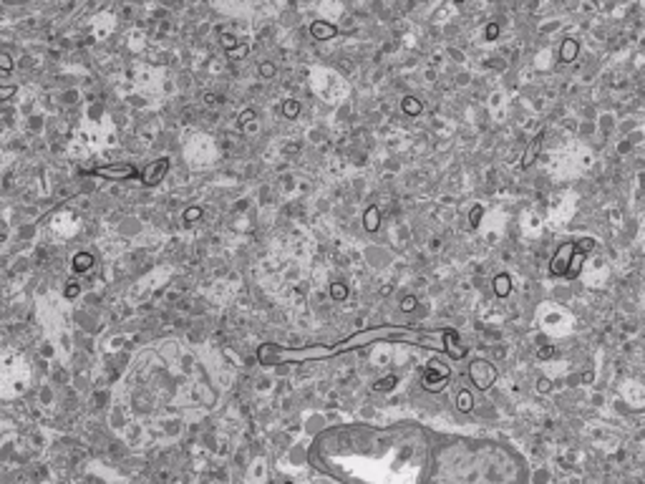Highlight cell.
Here are the masks:
<instances>
[{
	"label": "cell",
	"mask_w": 645,
	"mask_h": 484,
	"mask_svg": "<svg viewBox=\"0 0 645 484\" xmlns=\"http://www.w3.org/2000/svg\"><path fill=\"white\" fill-rule=\"evenodd\" d=\"M333 348L330 346H310V348H283V346H272L265 343L257 350V361L262 366H272V363H300V361H320V358H330Z\"/></svg>",
	"instance_id": "obj_1"
},
{
	"label": "cell",
	"mask_w": 645,
	"mask_h": 484,
	"mask_svg": "<svg viewBox=\"0 0 645 484\" xmlns=\"http://www.w3.org/2000/svg\"><path fill=\"white\" fill-rule=\"evenodd\" d=\"M449 376H451L449 366H441L438 361H431L426 373H423V378H421V386L429 393H438V391H444L449 386Z\"/></svg>",
	"instance_id": "obj_2"
},
{
	"label": "cell",
	"mask_w": 645,
	"mask_h": 484,
	"mask_svg": "<svg viewBox=\"0 0 645 484\" xmlns=\"http://www.w3.org/2000/svg\"><path fill=\"white\" fill-rule=\"evenodd\" d=\"M469 378H472V384L479 388V391H487L494 381H496V368L489 363V361H484V358H476L469 363Z\"/></svg>",
	"instance_id": "obj_3"
},
{
	"label": "cell",
	"mask_w": 645,
	"mask_h": 484,
	"mask_svg": "<svg viewBox=\"0 0 645 484\" xmlns=\"http://www.w3.org/2000/svg\"><path fill=\"white\" fill-rule=\"evenodd\" d=\"M575 255H577V242H565L560 250L554 252V257L550 262V272L552 275H567V268H569V262H572Z\"/></svg>",
	"instance_id": "obj_4"
},
{
	"label": "cell",
	"mask_w": 645,
	"mask_h": 484,
	"mask_svg": "<svg viewBox=\"0 0 645 484\" xmlns=\"http://www.w3.org/2000/svg\"><path fill=\"white\" fill-rule=\"evenodd\" d=\"M91 174H96V177H106V179H116V182L141 177L134 164H124V167H96V169H91Z\"/></svg>",
	"instance_id": "obj_5"
},
{
	"label": "cell",
	"mask_w": 645,
	"mask_h": 484,
	"mask_svg": "<svg viewBox=\"0 0 645 484\" xmlns=\"http://www.w3.org/2000/svg\"><path fill=\"white\" fill-rule=\"evenodd\" d=\"M167 169H169V159H156V161H152L149 167H146L144 172H141V184H146V187H154V184H159L161 179H164V174H167Z\"/></svg>",
	"instance_id": "obj_6"
},
{
	"label": "cell",
	"mask_w": 645,
	"mask_h": 484,
	"mask_svg": "<svg viewBox=\"0 0 645 484\" xmlns=\"http://www.w3.org/2000/svg\"><path fill=\"white\" fill-rule=\"evenodd\" d=\"M441 338H444V350H446V353H449L454 361L464 358L466 348H464V343H461V338H459V333H456V330H454V328L441 330Z\"/></svg>",
	"instance_id": "obj_7"
},
{
	"label": "cell",
	"mask_w": 645,
	"mask_h": 484,
	"mask_svg": "<svg viewBox=\"0 0 645 484\" xmlns=\"http://www.w3.org/2000/svg\"><path fill=\"white\" fill-rule=\"evenodd\" d=\"M310 36L315 40H330V38L338 36V28H335L333 23H328V20H313L310 23Z\"/></svg>",
	"instance_id": "obj_8"
},
{
	"label": "cell",
	"mask_w": 645,
	"mask_h": 484,
	"mask_svg": "<svg viewBox=\"0 0 645 484\" xmlns=\"http://www.w3.org/2000/svg\"><path fill=\"white\" fill-rule=\"evenodd\" d=\"M542 139H545V131H539V134L530 141V146H527L524 149V154H522V159H519V167L522 169H527L532 164V161L537 159V154H539V146H542Z\"/></svg>",
	"instance_id": "obj_9"
},
{
	"label": "cell",
	"mask_w": 645,
	"mask_h": 484,
	"mask_svg": "<svg viewBox=\"0 0 645 484\" xmlns=\"http://www.w3.org/2000/svg\"><path fill=\"white\" fill-rule=\"evenodd\" d=\"M580 53V43L575 38H565L562 46H560V61L562 63H572Z\"/></svg>",
	"instance_id": "obj_10"
},
{
	"label": "cell",
	"mask_w": 645,
	"mask_h": 484,
	"mask_svg": "<svg viewBox=\"0 0 645 484\" xmlns=\"http://www.w3.org/2000/svg\"><path fill=\"white\" fill-rule=\"evenodd\" d=\"M363 227L368 232H376L380 227V210L376 207V204H371V207L363 212Z\"/></svg>",
	"instance_id": "obj_11"
},
{
	"label": "cell",
	"mask_w": 645,
	"mask_h": 484,
	"mask_svg": "<svg viewBox=\"0 0 645 484\" xmlns=\"http://www.w3.org/2000/svg\"><path fill=\"white\" fill-rule=\"evenodd\" d=\"M494 292L499 298H507L509 292H512V277L507 272H499V275L494 277Z\"/></svg>",
	"instance_id": "obj_12"
},
{
	"label": "cell",
	"mask_w": 645,
	"mask_h": 484,
	"mask_svg": "<svg viewBox=\"0 0 645 484\" xmlns=\"http://www.w3.org/2000/svg\"><path fill=\"white\" fill-rule=\"evenodd\" d=\"M91 268H94L91 252H78L76 257H73V270H76V272H89Z\"/></svg>",
	"instance_id": "obj_13"
},
{
	"label": "cell",
	"mask_w": 645,
	"mask_h": 484,
	"mask_svg": "<svg viewBox=\"0 0 645 484\" xmlns=\"http://www.w3.org/2000/svg\"><path fill=\"white\" fill-rule=\"evenodd\" d=\"M456 408H459V411H464V414L472 411V408H474V396H472V391L461 388L456 393Z\"/></svg>",
	"instance_id": "obj_14"
},
{
	"label": "cell",
	"mask_w": 645,
	"mask_h": 484,
	"mask_svg": "<svg viewBox=\"0 0 645 484\" xmlns=\"http://www.w3.org/2000/svg\"><path fill=\"white\" fill-rule=\"evenodd\" d=\"M401 109H403L408 116H418V114L423 111V104H421L416 96H406V98L401 101Z\"/></svg>",
	"instance_id": "obj_15"
},
{
	"label": "cell",
	"mask_w": 645,
	"mask_h": 484,
	"mask_svg": "<svg viewBox=\"0 0 645 484\" xmlns=\"http://www.w3.org/2000/svg\"><path fill=\"white\" fill-rule=\"evenodd\" d=\"M396 384H398V376H383V378H378L376 384H373V391H378V393H386V391H393L396 388Z\"/></svg>",
	"instance_id": "obj_16"
},
{
	"label": "cell",
	"mask_w": 645,
	"mask_h": 484,
	"mask_svg": "<svg viewBox=\"0 0 645 484\" xmlns=\"http://www.w3.org/2000/svg\"><path fill=\"white\" fill-rule=\"evenodd\" d=\"M283 114L287 116V119H295V116L300 114V104H298L295 98H287L285 104H283Z\"/></svg>",
	"instance_id": "obj_17"
},
{
	"label": "cell",
	"mask_w": 645,
	"mask_h": 484,
	"mask_svg": "<svg viewBox=\"0 0 645 484\" xmlns=\"http://www.w3.org/2000/svg\"><path fill=\"white\" fill-rule=\"evenodd\" d=\"M481 217H484V207H481V204H474L472 212H469V222H472V227H479Z\"/></svg>",
	"instance_id": "obj_18"
},
{
	"label": "cell",
	"mask_w": 645,
	"mask_h": 484,
	"mask_svg": "<svg viewBox=\"0 0 645 484\" xmlns=\"http://www.w3.org/2000/svg\"><path fill=\"white\" fill-rule=\"evenodd\" d=\"M580 268H582V257L575 255L572 262H569V268H567V275H565V277H577V275H580Z\"/></svg>",
	"instance_id": "obj_19"
},
{
	"label": "cell",
	"mask_w": 645,
	"mask_h": 484,
	"mask_svg": "<svg viewBox=\"0 0 645 484\" xmlns=\"http://www.w3.org/2000/svg\"><path fill=\"white\" fill-rule=\"evenodd\" d=\"M330 295H333L335 300H343V298L348 295V288H345L343 283H333V285H330Z\"/></svg>",
	"instance_id": "obj_20"
},
{
	"label": "cell",
	"mask_w": 645,
	"mask_h": 484,
	"mask_svg": "<svg viewBox=\"0 0 645 484\" xmlns=\"http://www.w3.org/2000/svg\"><path fill=\"white\" fill-rule=\"evenodd\" d=\"M275 73H277V68H275L270 61H262V63H260V76H262V78H272Z\"/></svg>",
	"instance_id": "obj_21"
},
{
	"label": "cell",
	"mask_w": 645,
	"mask_h": 484,
	"mask_svg": "<svg viewBox=\"0 0 645 484\" xmlns=\"http://www.w3.org/2000/svg\"><path fill=\"white\" fill-rule=\"evenodd\" d=\"M199 219H202V210H199V207H189V210L184 212V222H189V225H192V222H199Z\"/></svg>",
	"instance_id": "obj_22"
},
{
	"label": "cell",
	"mask_w": 645,
	"mask_h": 484,
	"mask_svg": "<svg viewBox=\"0 0 645 484\" xmlns=\"http://www.w3.org/2000/svg\"><path fill=\"white\" fill-rule=\"evenodd\" d=\"M416 305H418L416 295H406V298L401 300V310H403V313H411V310H416Z\"/></svg>",
	"instance_id": "obj_23"
},
{
	"label": "cell",
	"mask_w": 645,
	"mask_h": 484,
	"mask_svg": "<svg viewBox=\"0 0 645 484\" xmlns=\"http://www.w3.org/2000/svg\"><path fill=\"white\" fill-rule=\"evenodd\" d=\"M237 43H240V40H237V38H234V36H227V33L222 36V46L227 48V53H229V51H234V48H237Z\"/></svg>",
	"instance_id": "obj_24"
},
{
	"label": "cell",
	"mask_w": 645,
	"mask_h": 484,
	"mask_svg": "<svg viewBox=\"0 0 645 484\" xmlns=\"http://www.w3.org/2000/svg\"><path fill=\"white\" fill-rule=\"evenodd\" d=\"M552 356H554V348H552V346H542V348L537 350V358H539V361H547V358H552Z\"/></svg>",
	"instance_id": "obj_25"
},
{
	"label": "cell",
	"mask_w": 645,
	"mask_h": 484,
	"mask_svg": "<svg viewBox=\"0 0 645 484\" xmlns=\"http://www.w3.org/2000/svg\"><path fill=\"white\" fill-rule=\"evenodd\" d=\"M550 388H552V381H550L547 376H542V378L537 381V391H539V393H547Z\"/></svg>",
	"instance_id": "obj_26"
},
{
	"label": "cell",
	"mask_w": 645,
	"mask_h": 484,
	"mask_svg": "<svg viewBox=\"0 0 645 484\" xmlns=\"http://www.w3.org/2000/svg\"><path fill=\"white\" fill-rule=\"evenodd\" d=\"M13 58L10 56H5V53H0V71H13Z\"/></svg>",
	"instance_id": "obj_27"
},
{
	"label": "cell",
	"mask_w": 645,
	"mask_h": 484,
	"mask_svg": "<svg viewBox=\"0 0 645 484\" xmlns=\"http://www.w3.org/2000/svg\"><path fill=\"white\" fill-rule=\"evenodd\" d=\"M484 36H487V40H494L496 36H499V25H496V23H489V25H487V31H484Z\"/></svg>",
	"instance_id": "obj_28"
},
{
	"label": "cell",
	"mask_w": 645,
	"mask_h": 484,
	"mask_svg": "<svg viewBox=\"0 0 645 484\" xmlns=\"http://www.w3.org/2000/svg\"><path fill=\"white\" fill-rule=\"evenodd\" d=\"M16 91H18L16 86H0V101H8V98H10L13 94H16Z\"/></svg>",
	"instance_id": "obj_29"
},
{
	"label": "cell",
	"mask_w": 645,
	"mask_h": 484,
	"mask_svg": "<svg viewBox=\"0 0 645 484\" xmlns=\"http://www.w3.org/2000/svg\"><path fill=\"white\" fill-rule=\"evenodd\" d=\"M78 292H81V288H78V285H68V288L63 290V295H66V298H76Z\"/></svg>",
	"instance_id": "obj_30"
},
{
	"label": "cell",
	"mask_w": 645,
	"mask_h": 484,
	"mask_svg": "<svg viewBox=\"0 0 645 484\" xmlns=\"http://www.w3.org/2000/svg\"><path fill=\"white\" fill-rule=\"evenodd\" d=\"M245 53H247V46H237V48H234V51H229L227 56H229V58H242Z\"/></svg>",
	"instance_id": "obj_31"
},
{
	"label": "cell",
	"mask_w": 645,
	"mask_h": 484,
	"mask_svg": "<svg viewBox=\"0 0 645 484\" xmlns=\"http://www.w3.org/2000/svg\"><path fill=\"white\" fill-rule=\"evenodd\" d=\"M204 104H207V106L217 104V96H214V94H207V96H204Z\"/></svg>",
	"instance_id": "obj_32"
}]
</instances>
